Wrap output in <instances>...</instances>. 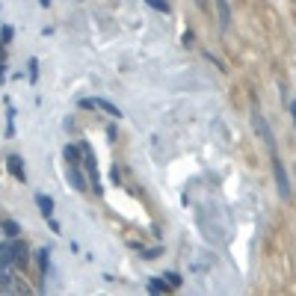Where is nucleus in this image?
Wrapping results in <instances>:
<instances>
[{"label":"nucleus","instance_id":"obj_7","mask_svg":"<svg viewBox=\"0 0 296 296\" xmlns=\"http://www.w3.org/2000/svg\"><path fill=\"white\" fill-rule=\"evenodd\" d=\"M68 181H71V187H74V190H80V193L89 187V184L83 181V175H80V166H71V163H68Z\"/></svg>","mask_w":296,"mask_h":296},{"label":"nucleus","instance_id":"obj_19","mask_svg":"<svg viewBox=\"0 0 296 296\" xmlns=\"http://www.w3.org/2000/svg\"><path fill=\"white\" fill-rule=\"evenodd\" d=\"M0 77H3V65H0Z\"/></svg>","mask_w":296,"mask_h":296},{"label":"nucleus","instance_id":"obj_11","mask_svg":"<svg viewBox=\"0 0 296 296\" xmlns=\"http://www.w3.org/2000/svg\"><path fill=\"white\" fill-rule=\"evenodd\" d=\"M36 255H39V267H42V273H47V255H50V252H47V249H39Z\"/></svg>","mask_w":296,"mask_h":296},{"label":"nucleus","instance_id":"obj_14","mask_svg":"<svg viewBox=\"0 0 296 296\" xmlns=\"http://www.w3.org/2000/svg\"><path fill=\"white\" fill-rule=\"evenodd\" d=\"M148 288H151L154 294H160V291H166V285H163V282H157V279H151V285H148Z\"/></svg>","mask_w":296,"mask_h":296},{"label":"nucleus","instance_id":"obj_5","mask_svg":"<svg viewBox=\"0 0 296 296\" xmlns=\"http://www.w3.org/2000/svg\"><path fill=\"white\" fill-rule=\"evenodd\" d=\"M216 3V18H219V30H228L231 24V9H228V0H213Z\"/></svg>","mask_w":296,"mask_h":296},{"label":"nucleus","instance_id":"obj_17","mask_svg":"<svg viewBox=\"0 0 296 296\" xmlns=\"http://www.w3.org/2000/svg\"><path fill=\"white\" fill-rule=\"evenodd\" d=\"M39 3H42V6H47V3H50V0H39Z\"/></svg>","mask_w":296,"mask_h":296},{"label":"nucleus","instance_id":"obj_13","mask_svg":"<svg viewBox=\"0 0 296 296\" xmlns=\"http://www.w3.org/2000/svg\"><path fill=\"white\" fill-rule=\"evenodd\" d=\"M36 77H39V62L30 59V80H36Z\"/></svg>","mask_w":296,"mask_h":296},{"label":"nucleus","instance_id":"obj_1","mask_svg":"<svg viewBox=\"0 0 296 296\" xmlns=\"http://www.w3.org/2000/svg\"><path fill=\"white\" fill-rule=\"evenodd\" d=\"M270 160H273V172H276V187H279V196H282V199H291V181H288V172H285V163H282L279 151H273V154H270Z\"/></svg>","mask_w":296,"mask_h":296},{"label":"nucleus","instance_id":"obj_8","mask_svg":"<svg viewBox=\"0 0 296 296\" xmlns=\"http://www.w3.org/2000/svg\"><path fill=\"white\" fill-rule=\"evenodd\" d=\"M36 205H39V211H42V216H44V219H50V216H53V202H50L47 196H42V193H39V196H36Z\"/></svg>","mask_w":296,"mask_h":296},{"label":"nucleus","instance_id":"obj_9","mask_svg":"<svg viewBox=\"0 0 296 296\" xmlns=\"http://www.w3.org/2000/svg\"><path fill=\"white\" fill-rule=\"evenodd\" d=\"M65 163H71V166H80V145H65Z\"/></svg>","mask_w":296,"mask_h":296},{"label":"nucleus","instance_id":"obj_3","mask_svg":"<svg viewBox=\"0 0 296 296\" xmlns=\"http://www.w3.org/2000/svg\"><path fill=\"white\" fill-rule=\"evenodd\" d=\"M252 125H255V133L264 139V145L270 148V154L276 151V136H273V130H270V125H267V119L261 116V113H252Z\"/></svg>","mask_w":296,"mask_h":296},{"label":"nucleus","instance_id":"obj_10","mask_svg":"<svg viewBox=\"0 0 296 296\" xmlns=\"http://www.w3.org/2000/svg\"><path fill=\"white\" fill-rule=\"evenodd\" d=\"M3 234L15 240V237L21 234V228H18V222H15V219H3Z\"/></svg>","mask_w":296,"mask_h":296},{"label":"nucleus","instance_id":"obj_16","mask_svg":"<svg viewBox=\"0 0 296 296\" xmlns=\"http://www.w3.org/2000/svg\"><path fill=\"white\" fill-rule=\"evenodd\" d=\"M291 116H294V125H296V101H291Z\"/></svg>","mask_w":296,"mask_h":296},{"label":"nucleus","instance_id":"obj_12","mask_svg":"<svg viewBox=\"0 0 296 296\" xmlns=\"http://www.w3.org/2000/svg\"><path fill=\"white\" fill-rule=\"evenodd\" d=\"M148 6H154L157 12H169V3H166V0H148Z\"/></svg>","mask_w":296,"mask_h":296},{"label":"nucleus","instance_id":"obj_15","mask_svg":"<svg viewBox=\"0 0 296 296\" xmlns=\"http://www.w3.org/2000/svg\"><path fill=\"white\" fill-rule=\"evenodd\" d=\"M166 279H169V285H172V288H178V285H181V276H178V273H169Z\"/></svg>","mask_w":296,"mask_h":296},{"label":"nucleus","instance_id":"obj_4","mask_svg":"<svg viewBox=\"0 0 296 296\" xmlns=\"http://www.w3.org/2000/svg\"><path fill=\"white\" fill-rule=\"evenodd\" d=\"M80 151H83V160H86V172H89V181H92V190L95 193H101V178H98V166H95V154H92V148L83 142L80 145Z\"/></svg>","mask_w":296,"mask_h":296},{"label":"nucleus","instance_id":"obj_2","mask_svg":"<svg viewBox=\"0 0 296 296\" xmlns=\"http://www.w3.org/2000/svg\"><path fill=\"white\" fill-rule=\"evenodd\" d=\"M80 107H83V110H101V113H107V116H113V119H122V110H119L116 104H110L107 98H83Z\"/></svg>","mask_w":296,"mask_h":296},{"label":"nucleus","instance_id":"obj_18","mask_svg":"<svg viewBox=\"0 0 296 296\" xmlns=\"http://www.w3.org/2000/svg\"><path fill=\"white\" fill-rule=\"evenodd\" d=\"M196 3H199V6H205V0H196Z\"/></svg>","mask_w":296,"mask_h":296},{"label":"nucleus","instance_id":"obj_6","mask_svg":"<svg viewBox=\"0 0 296 296\" xmlns=\"http://www.w3.org/2000/svg\"><path fill=\"white\" fill-rule=\"evenodd\" d=\"M6 166H9V172H12V178H15V181H21V184L27 181V172H24V166H21V157H18V154H12V157L6 160Z\"/></svg>","mask_w":296,"mask_h":296}]
</instances>
